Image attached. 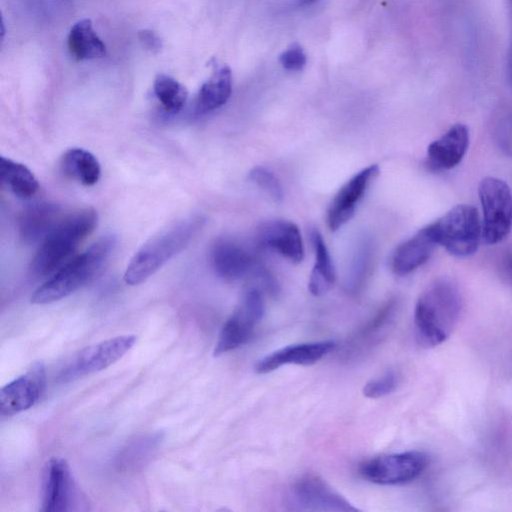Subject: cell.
<instances>
[{"mask_svg": "<svg viewBox=\"0 0 512 512\" xmlns=\"http://www.w3.org/2000/svg\"><path fill=\"white\" fill-rule=\"evenodd\" d=\"M396 309V301H388L350 340L349 352L346 353H353L355 349L362 351L363 348H368L376 343L390 327Z\"/></svg>", "mask_w": 512, "mask_h": 512, "instance_id": "cell-24", "label": "cell"}, {"mask_svg": "<svg viewBox=\"0 0 512 512\" xmlns=\"http://www.w3.org/2000/svg\"><path fill=\"white\" fill-rule=\"evenodd\" d=\"M482 207V235L486 243L504 240L512 229V191L499 178H483L478 187Z\"/></svg>", "mask_w": 512, "mask_h": 512, "instance_id": "cell-6", "label": "cell"}, {"mask_svg": "<svg viewBox=\"0 0 512 512\" xmlns=\"http://www.w3.org/2000/svg\"><path fill=\"white\" fill-rule=\"evenodd\" d=\"M493 134L503 152L512 156V112L500 115L495 121Z\"/></svg>", "mask_w": 512, "mask_h": 512, "instance_id": "cell-29", "label": "cell"}, {"mask_svg": "<svg viewBox=\"0 0 512 512\" xmlns=\"http://www.w3.org/2000/svg\"><path fill=\"white\" fill-rule=\"evenodd\" d=\"M311 241L315 251V264L309 277L308 289L312 295L322 296L333 286L336 274L328 249L317 229L312 230Z\"/></svg>", "mask_w": 512, "mask_h": 512, "instance_id": "cell-22", "label": "cell"}, {"mask_svg": "<svg viewBox=\"0 0 512 512\" xmlns=\"http://www.w3.org/2000/svg\"><path fill=\"white\" fill-rule=\"evenodd\" d=\"M429 226L437 245L453 256L467 257L478 249L482 225L474 206L456 205Z\"/></svg>", "mask_w": 512, "mask_h": 512, "instance_id": "cell-5", "label": "cell"}, {"mask_svg": "<svg viewBox=\"0 0 512 512\" xmlns=\"http://www.w3.org/2000/svg\"><path fill=\"white\" fill-rule=\"evenodd\" d=\"M44 383V366L36 363L25 374L6 384L0 391L1 415L12 416L34 406L42 394Z\"/></svg>", "mask_w": 512, "mask_h": 512, "instance_id": "cell-11", "label": "cell"}, {"mask_svg": "<svg viewBox=\"0 0 512 512\" xmlns=\"http://www.w3.org/2000/svg\"><path fill=\"white\" fill-rule=\"evenodd\" d=\"M63 173L84 186L96 184L101 175V167L97 158L83 148H70L61 158Z\"/></svg>", "mask_w": 512, "mask_h": 512, "instance_id": "cell-23", "label": "cell"}, {"mask_svg": "<svg viewBox=\"0 0 512 512\" xmlns=\"http://www.w3.org/2000/svg\"><path fill=\"white\" fill-rule=\"evenodd\" d=\"M463 298L457 284L448 278L431 282L417 299L414 329L417 341L424 347L445 342L461 316Z\"/></svg>", "mask_w": 512, "mask_h": 512, "instance_id": "cell-1", "label": "cell"}, {"mask_svg": "<svg viewBox=\"0 0 512 512\" xmlns=\"http://www.w3.org/2000/svg\"><path fill=\"white\" fill-rule=\"evenodd\" d=\"M135 335L116 336L80 350L67 366L64 377L99 372L121 359L135 344Z\"/></svg>", "mask_w": 512, "mask_h": 512, "instance_id": "cell-10", "label": "cell"}, {"mask_svg": "<svg viewBox=\"0 0 512 512\" xmlns=\"http://www.w3.org/2000/svg\"><path fill=\"white\" fill-rule=\"evenodd\" d=\"M378 173L379 167L370 165L355 174L338 190L327 212V224L331 231L338 230L353 217L357 203Z\"/></svg>", "mask_w": 512, "mask_h": 512, "instance_id": "cell-12", "label": "cell"}, {"mask_svg": "<svg viewBox=\"0 0 512 512\" xmlns=\"http://www.w3.org/2000/svg\"><path fill=\"white\" fill-rule=\"evenodd\" d=\"M428 455L422 451H405L368 459L358 467L359 475L378 485H401L418 478L427 468Z\"/></svg>", "mask_w": 512, "mask_h": 512, "instance_id": "cell-7", "label": "cell"}, {"mask_svg": "<svg viewBox=\"0 0 512 512\" xmlns=\"http://www.w3.org/2000/svg\"><path fill=\"white\" fill-rule=\"evenodd\" d=\"M279 61L286 70L300 71L306 65L307 57L301 45L293 43L281 53Z\"/></svg>", "mask_w": 512, "mask_h": 512, "instance_id": "cell-30", "label": "cell"}, {"mask_svg": "<svg viewBox=\"0 0 512 512\" xmlns=\"http://www.w3.org/2000/svg\"><path fill=\"white\" fill-rule=\"evenodd\" d=\"M260 247L276 251L292 262L304 258V247L298 226L288 220L275 219L262 223L257 229Z\"/></svg>", "mask_w": 512, "mask_h": 512, "instance_id": "cell-16", "label": "cell"}, {"mask_svg": "<svg viewBox=\"0 0 512 512\" xmlns=\"http://www.w3.org/2000/svg\"><path fill=\"white\" fill-rule=\"evenodd\" d=\"M264 312L263 292L255 286L248 288L235 311L222 326L214 348V356H220L246 344L263 318Z\"/></svg>", "mask_w": 512, "mask_h": 512, "instance_id": "cell-8", "label": "cell"}, {"mask_svg": "<svg viewBox=\"0 0 512 512\" xmlns=\"http://www.w3.org/2000/svg\"><path fill=\"white\" fill-rule=\"evenodd\" d=\"M469 130L464 124H454L427 148L426 163L433 171L450 170L463 159L469 146Z\"/></svg>", "mask_w": 512, "mask_h": 512, "instance_id": "cell-17", "label": "cell"}, {"mask_svg": "<svg viewBox=\"0 0 512 512\" xmlns=\"http://www.w3.org/2000/svg\"><path fill=\"white\" fill-rule=\"evenodd\" d=\"M98 222L93 208L80 209L60 220L42 240L31 269L38 276H48L63 267L80 243L95 229Z\"/></svg>", "mask_w": 512, "mask_h": 512, "instance_id": "cell-3", "label": "cell"}, {"mask_svg": "<svg viewBox=\"0 0 512 512\" xmlns=\"http://www.w3.org/2000/svg\"><path fill=\"white\" fill-rule=\"evenodd\" d=\"M437 243L429 225L401 243L391 258V268L404 276L422 266L432 255Z\"/></svg>", "mask_w": 512, "mask_h": 512, "instance_id": "cell-18", "label": "cell"}, {"mask_svg": "<svg viewBox=\"0 0 512 512\" xmlns=\"http://www.w3.org/2000/svg\"><path fill=\"white\" fill-rule=\"evenodd\" d=\"M248 178L274 202L279 203L282 201V186L277 177L271 171L265 167L256 166L250 170Z\"/></svg>", "mask_w": 512, "mask_h": 512, "instance_id": "cell-27", "label": "cell"}, {"mask_svg": "<svg viewBox=\"0 0 512 512\" xmlns=\"http://www.w3.org/2000/svg\"><path fill=\"white\" fill-rule=\"evenodd\" d=\"M232 92V72L229 66L218 68L201 86L195 103L198 114L211 112L224 105Z\"/></svg>", "mask_w": 512, "mask_h": 512, "instance_id": "cell-21", "label": "cell"}, {"mask_svg": "<svg viewBox=\"0 0 512 512\" xmlns=\"http://www.w3.org/2000/svg\"><path fill=\"white\" fill-rule=\"evenodd\" d=\"M211 262L215 273L226 281L252 276L260 265L246 247L230 238H220L213 244Z\"/></svg>", "mask_w": 512, "mask_h": 512, "instance_id": "cell-13", "label": "cell"}, {"mask_svg": "<svg viewBox=\"0 0 512 512\" xmlns=\"http://www.w3.org/2000/svg\"><path fill=\"white\" fill-rule=\"evenodd\" d=\"M74 492V483L67 461L63 458H51L44 469L41 511L71 510Z\"/></svg>", "mask_w": 512, "mask_h": 512, "instance_id": "cell-15", "label": "cell"}, {"mask_svg": "<svg viewBox=\"0 0 512 512\" xmlns=\"http://www.w3.org/2000/svg\"><path fill=\"white\" fill-rule=\"evenodd\" d=\"M315 1H317V0H299V4L300 5H309V4H312Z\"/></svg>", "mask_w": 512, "mask_h": 512, "instance_id": "cell-34", "label": "cell"}, {"mask_svg": "<svg viewBox=\"0 0 512 512\" xmlns=\"http://www.w3.org/2000/svg\"><path fill=\"white\" fill-rule=\"evenodd\" d=\"M399 376L393 370H387L380 376L370 379L363 387V395L370 399H379L391 394L397 388Z\"/></svg>", "mask_w": 512, "mask_h": 512, "instance_id": "cell-28", "label": "cell"}, {"mask_svg": "<svg viewBox=\"0 0 512 512\" xmlns=\"http://www.w3.org/2000/svg\"><path fill=\"white\" fill-rule=\"evenodd\" d=\"M0 176L3 184L19 198H31L39 183L34 174L24 165L9 158H0Z\"/></svg>", "mask_w": 512, "mask_h": 512, "instance_id": "cell-25", "label": "cell"}, {"mask_svg": "<svg viewBox=\"0 0 512 512\" xmlns=\"http://www.w3.org/2000/svg\"><path fill=\"white\" fill-rule=\"evenodd\" d=\"M509 18H510V42L507 55V73L512 85V0H508Z\"/></svg>", "mask_w": 512, "mask_h": 512, "instance_id": "cell-33", "label": "cell"}, {"mask_svg": "<svg viewBox=\"0 0 512 512\" xmlns=\"http://www.w3.org/2000/svg\"><path fill=\"white\" fill-rule=\"evenodd\" d=\"M500 272L504 280L512 286V250H507L502 255Z\"/></svg>", "mask_w": 512, "mask_h": 512, "instance_id": "cell-32", "label": "cell"}, {"mask_svg": "<svg viewBox=\"0 0 512 512\" xmlns=\"http://www.w3.org/2000/svg\"><path fill=\"white\" fill-rule=\"evenodd\" d=\"M201 215H189L168 225L145 242L131 258L124 273L129 285H138L185 249L204 225Z\"/></svg>", "mask_w": 512, "mask_h": 512, "instance_id": "cell-2", "label": "cell"}, {"mask_svg": "<svg viewBox=\"0 0 512 512\" xmlns=\"http://www.w3.org/2000/svg\"><path fill=\"white\" fill-rule=\"evenodd\" d=\"M67 46L77 61L101 58L106 54V45L93 28L90 19L77 21L70 29Z\"/></svg>", "mask_w": 512, "mask_h": 512, "instance_id": "cell-20", "label": "cell"}, {"mask_svg": "<svg viewBox=\"0 0 512 512\" xmlns=\"http://www.w3.org/2000/svg\"><path fill=\"white\" fill-rule=\"evenodd\" d=\"M289 503L293 509L320 512H356L359 509L315 474L297 478L289 490Z\"/></svg>", "mask_w": 512, "mask_h": 512, "instance_id": "cell-9", "label": "cell"}, {"mask_svg": "<svg viewBox=\"0 0 512 512\" xmlns=\"http://www.w3.org/2000/svg\"><path fill=\"white\" fill-rule=\"evenodd\" d=\"M141 45L151 53H158L162 48L160 37L150 29H142L137 33Z\"/></svg>", "mask_w": 512, "mask_h": 512, "instance_id": "cell-31", "label": "cell"}, {"mask_svg": "<svg viewBox=\"0 0 512 512\" xmlns=\"http://www.w3.org/2000/svg\"><path fill=\"white\" fill-rule=\"evenodd\" d=\"M60 216L58 204L50 201L34 202L22 211L18 221V232L26 244L43 240L57 225Z\"/></svg>", "mask_w": 512, "mask_h": 512, "instance_id": "cell-19", "label": "cell"}, {"mask_svg": "<svg viewBox=\"0 0 512 512\" xmlns=\"http://www.w3.org/2000/svg\"><path fill=\"white\" fill-rule=\"evenodd\" d=\"M336 346L337 344L333 340L288 345L259 359L254 370L258 374H266L288 364L313 365L333 352Z\"/></svg>", "mask_w": 512, "mask_h": 512, "instance_id": "cell-14", "label": "cell"}, {"mask_svg": "<svg viewBox=\"0 0 512 512\" xmlns=\"http://www.w3.org/2000/svg\"><path fill=\"white\" fill-rule=\"evenodd\" d=\"M115 246L111 235L103 236L80 255L69 260L38 287L31 303L42 305L58 301L88 283L100 271Z\"/></svg>", "mask_w": 512, "mask_h": 512, "instance_id": "cell-4", "label": "cell"}, {"mask_svg": "<svg viewBox=\"0 0 512 512\" xmlns=\"http://www.w3.org/2000/svg\"><path fill=\"white\" fill-rule=\"evenodd\" d=\"M153 90L163 109L170 114L181 111L188 98L185 86L166 74H159L155 78Z\"/></svg>", "mask_w": 512, "mask_h": 512, "instance_id": "cell-26", "label": "cell"}]
</instances>
